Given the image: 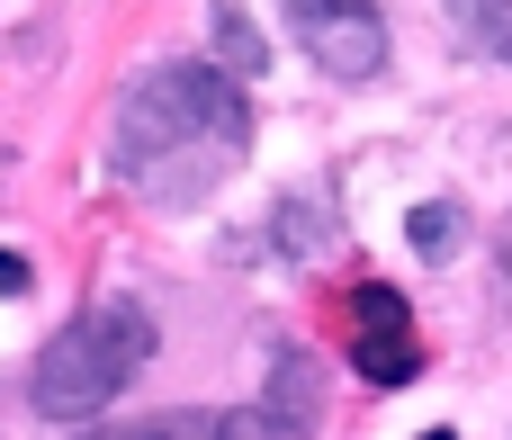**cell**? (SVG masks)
<instances>
[{
	"label": "cell",
	"mask_w": 512,
	"mask_h": 440,
	"mask_svg": "<svg viewBox=\"0 0 512 440\" xmlns=\"http://www.w3.org/2000/svg\"><path fill=\"white\" fill-rule=\"evenodd\" d=\"M216 45H225V63H234V72H261V27H252L234 0L216 9Z\"/></svg>",
	"instance_id": "obj_7"
},
{
	"label": "cell",
	"mask_w": 512,
	"mask_h": 440,
	"mask_svg": "<svg viewBox=\"0 0 512 440\" xmlns=\"http://www.w3.org/2000/svg\"><path fill=\"white\" fill-rule=\"evenodd\" d=\"M342 333H351V369H360L369 387H414V378H423V342H414L405 288L360 279V288L342 297Z\"/></svg>",
	"instance_id": "obj_3"
},
{
	"label": "cell",
	"mask_w": 512,
	"mask_h": 440,
	"mask_svg": "<svg viewBox=\"0 0 512 440\" xmlns=\"http://www.w3.org/2000/svg\"><path fill=\"white\" fill-rule=\"evenodd\" d=\"M252 153V99L216 63H153L108 126V171L153 207H198Z\"/></svg>",
	"instance_id": "obj_1"
},
{
	"label": "cell",
	"mask_w": 512,
	"mask_h": 440,
	"mask_svg": "<svg viewBox=\"0 0 512 440\" xmlns=\"http://www.w3.org/2000/svg\"><path fill=\"white\" fill-rule=\"evenodd\" d=\"M297 45L333 72V81H378L387 72V18L378 0H288Z\"/></svg>",
	"instance_id": "obj_4"
},
{
	"label": "cell",
	"mask_w": 512,
	"mask_h": 440,
	"mask_svg": "<svg viewBox=\"0 0 512 440\" xmlns=\"http://www.w3.org/2000/svg\"><path fill=\"white\" fill-rule=\"evenodd\" d=\"M405 234H414V252H423V261H450V252L468 243V207H459V198H423Z\"/></svg>",
	"instance_id": "obj_5"
},
{
	"label": "cell",
	"mask_w": 512,
	"mask_h": 440,
	"mask_svg": "<svg viewBox=\"0 0 512 440\" xmlns=\"http://www.w3.org/2000/svg\"><path fill=\"white\" fill-rule=\"evenodd\" d=\"M144 360H153V315H144L135 297H99V306H81V315L36 351L27 405H36L45 423H90V414H108V405L135 387Z\"/></svg>",
	"instance_id": "obj_2"
},
{
	"label": "cell",
	"mask_w": 512,
	"mask_h": 440,
	"mask_svg": "<svg viewBox=\"0 0 512 440\" xmlns=\"http://www.w3.org/2000/svg\"><path fill=\"white\" fill-rule=\"evenodd\" d=\"M18 288H27V261H18V252H0V297H18Z\"/></svg>",
	"instance_id": "obj_8"
},
{
	"label": "cell",
	"mask_w": 512,
	"mask_h": 440,
	"mask_svg": "<svg viewBox=\"0 0 512 440\" xmlns=\"http://www.w3.org/2000/svg\"><path fill=\"white\" fill-rule=\"evenodd\" d=\"M450 27L477 54H512V0H450Z\"/></svg>",
	"instance_id": "obj_6"
}]
</instances>
